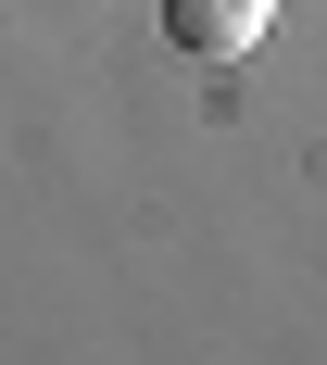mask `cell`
<instances>
[{
    "instance_id": "1",
    "label": "cell",
    "mask_w": 327,
    "mask_h": 365,
    "mask_svg": "<svg viewBox=\"0 0 327 365\" xmlns=\"http://www.w3.org/2000/svg\"><path fill=\"white\" fill-rule=\"evenodd\" d=\"M264 26H277V0H164V38L189 63H252Z\"/></svg>"
}]
</instances>
